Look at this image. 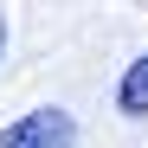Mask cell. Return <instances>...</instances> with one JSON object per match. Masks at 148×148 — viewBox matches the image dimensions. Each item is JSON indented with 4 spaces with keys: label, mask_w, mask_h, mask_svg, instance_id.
<instances>
[{
    "label": "cell",
    "mask_w": 148,
    "mask_h": 148,
    "mask_svg": "<svg viewBox=\"0 0 148 148\" xmlns=\"http://www.w3.org/2000/svg\"><path fill=\"white\" fill-rule=\"evenodd\" d=\"M116 110H122V116H148V52L122 71V84H116Z\"/></svg>",
    "instance_id": "7a4b0ae2"
},
{
    "label": "cell",
    "mask_w": 148,
    "mask_h": 148,
    "mask_svg": "<svg viewBox=\"0 0 148 148\" xmlns=\"http://www.w3.org/2000/svg\"><path fill=\"white\" fill-rule=\"evenodd\" d=\"M71 142H77L71 110H26L19 122L0 129V148H71Z\"/></svg>",
    "instance_id": "6da1fadb"
},
{
    "label": "cell",
    "mask_w": 148,
    "mask_h": 148,
    "mask_svg": "<svg viewBox=\"0 0 148 148\" xmlns=\"http://www.w3.org/2000/svg\"><path fill=\"white\" fill-rule=\"evenodd\" d=\"M0 52H7V19H0Z\"/></svg>",
    "instance_id": "3957f363"
}]
</instances>
